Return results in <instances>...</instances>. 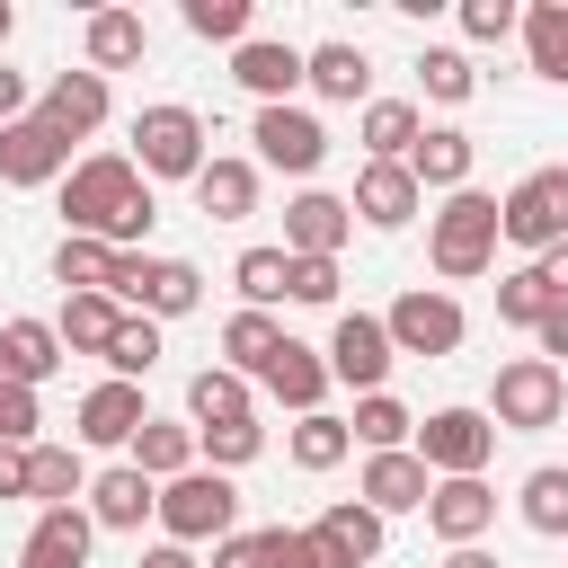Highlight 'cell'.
I'll use <instances>...</instances> for the list:
<instances>
[{
  "mask_svg": "<svg viewBox=\"0 0 568 568\" xmlns=\"http://www.w3.org/2000/svg\"><path fill=\"white\" fill-rule=\"evenodd\" d=\"M62 222L80 231V240H106V248H142L151 240V222H160V204H151V178L133 169V151H89V160H71V178H62Z\"/></svg>",
  "mask_w": 568,
  "mask_h": 568,
  "instance_id": "obj_1",
  "label": "cell"
},
{
  "mask_svg": "<svg viewBox=\"0 0 568 568\" xmlns=\"http://www.w3.org/2000/svg\"><path fill=\"white\" fill-rule=\"evenodd\" d=\"M497 240H506V222H497V195H479V186H462V195H444V204L426 213V266H435L444 284L488 275V266H497Z\"/></svg>",
  "mask_w": 568,
  "mask_h": 568,
  "instance_id": "obj_2",
  "label": "cell"
},
{
  "mask_svg": "<svg viewBox=\"0 0 568 568\" xmlns=\"http://www.w3.org/2000/svg\"><path fill=\"white\" fill-rule=\"evenodd\" d=\"M488 417H497V435H541V426H559V417H568V373H559L550 355H506L497 382H488Z\"/></svg>",
  "mask_w": 568,
  "mask_h": 568,
  "instance_id": "obj_3",
  "label": "cell"
},
{
  "mask_svg": "<svg viewBox=\"0 0 568 568\" xmlns=\"http://www.w3.org/2000/svg\"><path fill=\"white\" fill-rule=\"evenodd\" d=\"M240 532V488H231V470H186V479H169L160 488V541H231Z\"/></svg>",
  "mask_w": 568,
  "mask_h": 568,
  "instance_id": "obj_4",
  "label": "cell"
},
{
  "mask_svg": "<svg viewBox=\"0 0 568 568\" xmlns=\"http://www.w3.org/2000/svg\"><path fill=\"white\" fill-rule=\"evenodd\" d=\"M204 160H213V151H204V115H195V106L160 98V106L133 115V169H142V178H186V186H195Z\"/></svg>",
  "mask_w": 568,
  "mask_h": 568,
  "instance_id": "obj_5",
  "label": "cell"
},
{
  "mask_svg": "<svg viewBox=\"0 0 568 568\" xmlns=\"http://www.w3.org/2000/svg\"><path fill=\"white\" fill-rule=\"evenodd\" d=\"M497 222H506V240L515 248H559L568 240V160H541V169H524L506 195H497Z\"/></svg>",
  "mask_w": 568,
  "mask_h": 568,
  "instance_id": "obj_6",
  "label": "cell"
},
{
  "mask_svg": "<svg viewBox=\"0 0 568 568\" xmlns=\"http://www.w3.org/2000/svg\"><path fill=\"white\" fill-rule=\"evenodd\" d=\"M435 479H479L488 470V453H497V417L488 408H435V417H417V444H408Z\"/></svg>",
  "mask_w": 568,
  "mask_h": 568,
  "instance_id": "obj_7",
  "label": "cell"
},
{
  "mask_svg": "<svg viewBox=\"0 0 568 568\" xmlns=\"http://www.w3.org/2000/svg\"><path fill=\"white\" fill-rule=\"evenodd\" d=\"M382 328H390V346L399 355H462V337H470V311L453 302V293H435V284H408L390 311H382Z\"/></svg>",
  "mask_w": 568,
  "mask_h": 568,
  "instance_id": "obj_8",
  "label": "cell"
},
{
  "mask_svg": "<svg viewBox=\"0 0 568 568\" xmlns=\"http://www.w3.org/2000/svg\"><path fill=\"white\" fill-rule=\"evenodd\" d=\"M328 382H346L355 399L364 390H382L390 382V364H399V346H390V328H382V311H337V328H328Z\"/></svg>",
  "mask_w": 568,
  "mask_h": 568,
  "instance_id": "obj_9",
  "label": "cell"
},
{
  "mask_svg": "<svg viewBox=\"0 0 568 568\" xmlns=\"http://www.w3.org/2000/svg\"><path fill=\"white\" fill-rule=\"evenodd\" d=\"M115 302L124 311H142V320H186L195 302H204V275L186 266V257H124V275H115Z\"/></svg>",
  "mask_w": 568,
  "mask_h": 568,
  "instance_id": "obj_10",
  "label": "cell"
},
{
  "mask_svg": "<svg viewBox=\"0 0 568 568\" xmlns=\"http://www.w3.org/2000/svg\"><path fill=\"white\" fill-rule=\"evenodd\" d=\"M248 142H257V169H284V178H311L328 160V124L311 106H257L248 115Z\"/></svg>",
  "mask_w": 568,
  "mask_h": 568,
  "instance_id": "obj_11",
  "label": "cell"
},
{
  "mask_svg": "<svg viewBox=\"0 0 568 568\" xmlns=\"http://www.w3.org/2000/svg\"><path fill=\"white\" fill-rule=\"evenodd\" d=\"M62 178H71V142L44 115L0 124V186H62Z\"/></svg>",
  "mask_w": 568,
  "mask_h": 568,
  "instance_id": "obj_12",
  "label": "cell"
},
{
  "mask_svg": "<svg viewBox=\"0 0 568 568\" xmlns=\"http://www.w3.org/2000/svg\"><path fill=\"white\" fill-rule=\"evenodd\" d=\"M346 204H355V222H373V231H408V222L426 213V186L408 178V160H364Z\"/></svg>",
  "mask_w": 568,
  "mask_h": 568,
  "instance_id": "obj_13",
  "label": "cell"
},
{
  "mask_svg": "<svg viewBox=\"0 0 568 568\" xmlns=\"http://www.w3.org/2000/svg\"><path fill=\"white\" fill-rule=\"evenodd\" d=\"M89 524H98V532H142V524H160V479L133 470V462H106V470L89 479Z\"/></svg>",
  "mask_w": 568,
  "mask_h": 568,
  "instance_id": "obj_14",
  "label": "cell"
},
{
  "mask_svg": "<svg viewBox=\"0 0 568 568\" xmlns=\"http://www.w3.org/2000/svg\"><path fill=\"white\" fill-rule=\"evenodd\" d=\"M36 115H44L62 142H89V133L115 115V89H106L98 71H53V80H44V98H36Z\"/></svg>",
  "mask_w": 568,
  "mask_h": 568,
  "instance_id": "obj_15",
  "label": "cell"
},
{
  "mask_svg": "<svg viewBox=\"0 0 568 568\" xmlns=\"http://www.w3.org/2000/svg\"><path fill=\"white\" fill-rule=\"evenodd\" d=\"M346 231H355V204L328 195V186H302V195L284 204V257H337Z\"/></svg>",
  "mask_w": 568,
  "mask_h": 568,
  "instance_id": "obj_16",
  "label": "cell"
},
{
  "mask_svg": "<svg viewBox=\"0 0 568 568\" xmlns=\"http://www.w3.org/2000/svg\"><path fill=\"white\" fill-rule=\"evenodd\" d=\"M355 497L390 524V515H426V497H435V470L417 462V453H364V479H355Z\"/></svg>",
  "mask_w": 568,
  "mask_h": 568,
  "instance_id": "obj_17",
  "label": "cell"
},
{
  "mask_svg": "<svg viewBox=\"0 0 568 568\" xmlns=\"http://www.w3.org/2000/svg\"><path fill=\"white\" fill-rule=\"evenodd\" d=\"M488 524H497V488H488V479H435V497H426V532H435L444 550H470Z\"/></svg>",
  "mask_w": 568,
  "mask_h": 568,
  "instance_id": "obj_18",
  "label": "cell"
},
{
  "mask_svg": "<svg viewBox=\"0 0 568 568\" xmlns=\"http://www.w3.org/2000/svg\"><path fill=\"white\" fill-rule=\"evenodd\" d=\"M151 53V27H142V9H89L80 18V71H133Z\"/></svg>",
  "mask_w": 568,
  "mask_h": 568,
  "instance_id": "obj_19",
  "label": "cell"
},
{
  "mask_svg": "<svg viewBox=\"0 0 568 568\" xmlns=\"http://www.w3.org/2000/svg\"><path fill=\"white\" fill-rule=\"evenodd\" d=\"M302 89L328 98V106H373V62H364V44H346V36L311 44V53H302Z\"/></svg>",
  "mask_w": 568,
  "mask_h": 568,
  "instance_id": "obj_20",
  "label": "cell"
},
{
  "mask_svg": "<svg viewBox=\"0 0 568 568\" xmlns=\"http://www.w3.org/2000/svg\"><path fill=\"white\" fill-rule=\"evenodd\" d=\"M257 390H266L275 408H293V417H320V399H328V355H320V346H302V337H284V346H275V364L257 373Z\"/></svg>",
  "mask_w": 568,
  "mask_h": 568,
  "instance_id": "obj_21",
  "label": "cell"
},
{
  "mask_svg": "<svg viewBox=\"0 0 568 568\" xmlns=\"http://www.w3.org/2000/svg\"><path fill=\"white\" fill-rule=\"evenodd\" d=\"M142 426H151L142 382H115V373H106V382L80 399V426H71V435H80V444H98V453H115V444H133Z\"/></svg>",
  "mask_w": 568,
  "mask_h": 568,
  "instance_id": "obj_22",
  "label": "cell"
},
{
  "mask_svg": "<svg viewBox=\"0 0 568 568\" xmlns=\"http://www.w3.org/2000/svg\"><path fill=\"white\" fill-rule=\"evenodd\" d=\"M231 80L257 98V106H293V89H302V44H275V36H248L240 53H231Z\"/></svg>",
  "mask_w": 568,
  "mask_h": 568,
  "instance_id": "obj_23",
  "label": "cell"
},
{
  "mask_svg": "<svg viewBox=\"0 0 568 568\" xmlns=\"http://www.w3.org/2000/svg\"><path fill=\"white\" fill-rule=\"evenodd\" d=\"M470 169H479V142H470L462 124H426V133H417V151H408V178H417L426 195H462V186H470Z\"/></svg>",
  "mask_w": 568,
  "mask_h": 568,
  "instance_id": "obj_24",
  "label": "cell"
},
{
  "mask_svg": "<svg viewBox=\"0 0 568 568\" xmlns=\"http://www.w3.org/2000/svg\"><path fill=\"white\" fill-rule=\"evenodd\" d=\"M89 541H98L89 506H44L36 532L18 541V568H89Z\"/></svg>",
  "mask_w": 568,
  "mask_h": 568,
  "instance_id": "obj_25",
  "label": "cell"
},
{
  "mask_svg": "<svg viewBox=\"0 0 568 568\" xmlns=\"http://www.w3.org/2000/svg\"><path fill=\"white\" fill-rule=\"evenodd\" d=\"M62 328L53 320H0V373L9 382H27V390H44L53 373H62Z\"/></svg>",
  "mask_w": 568,
  "mask_h": 568,
  "instance_id": "obj_26",
  "label": "cell"
},
{
  "mask_svg": "<svg viewBox=\"0 0 568 568\" xmlns=\"http://www.w3.org/2000/svg\"><path fill=\"white\" fill-rule=\"evenodd\" d=\"M240 417H257V390H248V373H231V364H204V373L186 382V426L204 435V426H240Z\"/></svg>",
  "mask_w": 568,
  "mask_h": 568,
  "instance_id": "obj_27",
  "label": "cell"
},
{
  "mask_svg": "<svg viewBox=\"0 0 568 568\" xmlns=\"http://www.w3.org/2000/svg\"><path fill=\"white\" fill-rule=\"evenodd\" d=\"M311 532L328 541V559H337V568H373V559H382V515H373L364 497L320 506V524H311Z\"/></svg>",
  "mask_w": 568,
  "mask_h": 568,
  "instance_id": "obj_28",
  "label": "cell"
},
{
  "mask_svg": "<svg viewBox=\"0 0 568 568\" xmlns=\"http://www.w3.org/2000/svg\"><path fill=\"white\" fill-rule=\"evenodd\" d=\"M195 204H204V222H248V213H257V160L213 151L204 178H195Z\"/></svg>",
  "mask_w": 568,
  "mask_h": 568,
  "instance_id": "obj_29",
  "label": "cell"
},
{
  "mask_svg": "<svg viewBox=\"0 0 568 568\" xmlns=\"http://www.w3.org/2000/svg\"><path fill=\"white\" fill-rule=\"evenodd\" d=\"M124 462H133V470H151V479L169 488V479H186L204 453H195V426H186V417H151V426L124 444Z\"/></svg>",
  "mask_w": 568,
  "mask_h": 568,
  "instance_id": "obj_30",
  "label": "cell"
},
{
  "mask_svg": "<svg viewBox=\"0 0 568 568\" xmlns=\"http://www.w3.org/2000/svg\"><path fill=\"white\" fill-rule=\"evenodd\" d=\"M115 275H124V248L62 231V248H53V284H62V293H115Z\"/></svg>",
  "mask_w": 568,
  "mask_h": 568,
  "instance_id": "obj_31",
  "label": "cell"
},
{
  "mask_svg": "<svg viewBox=\"0 0 568 568\" xmlns=\"http://www.w3.org/2000/svg\"><path fill=\"white\" fill-rule=\"evenodd\" d=\"M53 328H62L71 355H106L115 328H124V302H115V293H62V320H53Z\"/></svg>",
  "mask_w": 568,
  "mask_h": 568,
  "instance_id": "obj_32",
  "label": "cell"
},
{
  "mask_svg": "<svg viewBox=\"0 0 568 568\" xmlns=\"http://www.w3.org/2000/svg\"><path fill=\"white\" fill-rule=\"evenodd\" d=\"M417 133H426V115H417L408 98H373V106H364V124H355L364 160H408V151H417Z\"/></svg>",
  "mask_w": 568,
  "mask_h": 568,
  "instance_id": "obj_33",
  "label": "cell"
},
{
  "mask_svg": "<svg viewBox=\"0 0 568 568\" xmlns=\"http://www.w3.org/2000/svg\"><path fill=\"white\" fill-rule=\"evenodd\" d=\"M284 337H293V328H275V311H231V320H222V364L257 382V373L275 364V346H284Z\"/></svg>",
  "mask_w": 568,
  "mask_h": 568,
  "instance_id": "obj_34",
  "label": "cell"
},
{
  "mask_svg": "<svg viewBox=\"0 0 568 568\" xmlns=\"http://www.w3.org/2000/svg\"><path fill=\"white\" fill-rule=\"evenodd\" d=\"M27 470H36V488H27V497H36V515H44V506H80V497H89L80 444H36V453H27Z\"/></svg>",
  "mask_w": 568,
  "mask_h": 568,
  "instance_id": "obj_35",
  "label": "cell"
},
{
  "mask_svg": "<svg viewBox=\"0 0 568 568\" xmlns=\"http://www.w3.org/2000/svg\"><path fill=\"white\" fill-rule=\"evenodd\" d=\"M515 515H524L541 541H568V470H559V462L524 470V488H515Z\"/></svg>",
  "mask_w": 568,
  "mask_h": 568,
  "instance_id": "obj_36",
  "label": "cell"
},
{
  "mask_svg": "<svg viewBox=\"0 0 568 568\" xmlns=\"http://www.w3.org/2000/svg\"><path fill=\"white\" fill-rule=\"evenodd\" d=\"M346 426H355V444H364V453H408V435H417L408 399H390V390H364Z\"/></svg>",
  "mask_w": 568,
  "mask_h": 568,
  "instance_id": "obj_37",
  "label": "cell"
},
{
  "mask_svg": "<svg viewBox=\"0 0 568 568\" xmlns=\"http://www.w3.org/2000/svg\"><path fill=\"white\" fill-rule=\"evenodd\" d=\"M284 444H293V470H337V462L355 453V426L320 408V417H293V435H284Z\"/></svg>",
  "mask_w": 568,
  "mask_h": 568,
  "instance_id": "obj_38",
  "label": "cell"
},
{
  "mask_svg": "<svg viewBox=\"0 0 568 568\" xmlns=\"http://www.w3.org/2000/svg\"><path fill=\"white\" fill-rule=\"evenodd\" d=\"M524 53L541 80H568V0H532L524 9Z\"/></svg>",
  "mask_w": 568,
  "mask_h": 568,
  "instance_id": "obj_39",
  "label": "cell"
},
{
  "mask_svg": "<svg viewBox=\"0 0 568 568\" xmlns=\"http://www.w3.org/2000/svg\"><path fill=\"white\" fill-rule=\"evenodd\" d=\"M417 89H426L435 106H470L479 71H470V53H462V44H426V53H417Z\"/></svg>",
  "mask_w": 568,
  "mask_h": 568,
  "instance_id": "obj_40",
  "label": "cell"
},
{
  "mask_svg": "<svg viewBox=\"0 0 568 568\" xmlns=\"http://www.w3.org/2000/svg\"><path fill=\"white\" fill-rule=\"evenodd\" d=\"M231 284H240V311H266V302H284L293 257H284V248H240V257H231Z\"/></svg>",
  "mask_w": 568,
  "mask_h": 568,
  "instance_id": "obj_41",
  "label": "cell"
},
{
  "mask_svg": "<svg viewBox=\"0 0 568 568\" xmlns=\"http://www.w3.org/2000/svg\"><path fill=\"white\" fill-rule=\"evenodd\" d=\"M178 18H186V36H204V44H231V53H240L257 9H248V0H186Z\"/></svg>",
  "mask_w": 568,
  "mask_h": 568,
  "instance_id": "obj_42",
  "label": "cell"
},
{
  "mask_svg": "<svg viewBox=\"0 0 568 568\" xmlns=\"http://www.w3.org/2000/svg\"><path fill=\"white\" fill-rule=\"evenodd\" d=\"M151 364H160V320L124 311V328H115V346H106V373H115V382H142Z\"/></svg>",
  "mask_w": 568,
  "mask_h": 568,
  "instance_id": "obj_43",
  "label": "cell"
},
{
  "mask_svg": "<svg viewBox=\"0 0 568 568\" xmlns=\"http://www.w3.org/2000/svg\"><path fill=\"white\" fill-rule=\"evenodd\" d=\"M195 453H204V470H248V462L266 453V426H257V417H240V426H204Z\"/></svg>",
  "mask_w": 568,
  "mask_h": 568,
  "instance_id": "obj_44",
  "label": "cell"
},
{
  "mask_svg": "<svg viewBox=\"0 0 568 568\" xmlns=\"http://www.w3.org/2000/svg\"><path fill=\"white\" fill-rule=\"evenodd\" d=\"M497 320H506V328H541V320H550V293H541V275H532V266L497 275Z\"/></svg>",
  "mask_w": 568,
  "mask_h": 568,
  "instance_id": "obj_45",
  "label": "cell"
},
{
  "mask_svg": "<svg viewBox=\"0 0 568 568\" xmlns=\"http://www.w3.org/2000/svg\"><path fill=\"white\" fill-rule=\"evenodd\" d=\"M453 18H462V36H470V44H506V36L524 27V9H515V0H462Z\"/></svg>",
  "mask_w": 568,
  "mask_h": 568,
  "instance_id": "obj_46",
  "label": "cell"
},
{
  "mask_svg": "<svg viewBox=\"0 0 568 568\" xmlns=\"http://www.w3.org/2000/svg\"><path fill=\"white\" fill-rule=\"evenodd\" d=\"M36 426H44V399L27 382H0V444H36Z\"/></svg>",
  "mask_w": 568,
  "mask_h": 568,
  "instance_id": "obj_47",
  "label": "cell"
},
{
  "mask_svg": "<svg viewBox=\"0 0 568 568\" xmlns=\"http://www.w3.org/2000/svg\"><path fill=\"white\" fill-rule=\"evenodd\" d=\"M284 302H337V257H293V284H284Z\"/></svg>",
  "mask_w": 568,
  "mask_h": 568,
  "instance_id": "obj_48",
  "label": "cell"
},
{
  "mask_svg": "<svg viewBox=\"0 0 568 568\" xmlns=\"http://www.w3.org/2000/svg\"><path fill=\"white\" fill-rule=\"evenodd\" d=\"M275 568H337V559L311 524H275Z\"/></svg>",
  "mask_w": 568,
  "mask_h": 568,
  "instance_id": "obj_49",
  "label": "cell"
},
{
  "mask_svg": "<svg viewBox=\"0 0 568 568\" xmlns=\"http://www.w3.org/2000/svg\"><path fill=\"white\" fill-rule=\"evenodd\" d=\"M213 568H275V524H266V532H231V541H213Z\"/></svg>",
  "mask_w": 568,
  "mask_h": 568,
  "instance_id": "obj_50",
  "label": "cell"
},
{
  "mask_svg": "<svg viewBox=\"0 0 568 568\" xmlns=\"http://www.w3.org/2000/svg\"><path fill=\"white\" fill-rule=\"evenodd\" d=\"M532 355H550V364L568 373V302H550V320L532 328Z\"/></svg>",
  "mask_w": 568,
  "mask_h": 568,
  "instance_id": "obj_51",
  "label": "cell"
},
{
  "mask_svg": "<svg viewBox=\"0 0 568 568\" xmlns=\"http://www.w3.org/2000/svg\"><path fill=\"white\" fill-rule=\"evenodd\" d=\"M27 453H36V444H0V497H27V488H36Z\"/></svg>",
  "mask_w": 568,
  "mask_h": 568,
  "instance_id": "obj_52",
  "label": "cell"
},
{
  "mask_svg": "<svg viewBox=\"0 0 568 568\" xmlns=\"http://www.w3.org/2000/svg\"><path fill=\"white\" fill-rule=\"evenodd\" d=\"M532 275H541V293H550V302H568V240H559V248H541V257H532Z\"/></svg>",
  "mask_w": 568,
  "mask_h": 568,
  "instance_id": "obj_53",
  "label": "cell"
},
{
  "mask_svg": "<svg viewBox=\"0 0 568 568\" xmlns=\"http://www.w3.org/2000/svg\"><path fill=\"white\" fill-rule=\"evenodd\" d=\"M18 115H36V106H27V71L0 62V124H18Z\"/></svg>",
  "mask_w": 568,
  "mask_h": 568,
  "instance_id": "obj_54",
  "label": "cell"
},
{
  "mask_svg": "<svg viewBox=\"0 0 568 568\" xmlns=\"http://www.w3.org/2000/svg\"><path fill=\"white\" fill-rule=\"evenodd\" d=\"M133 568H204V559H195V550H186V541H151V550H142V559H133Z\"/></svg>",
  "mask_w": 568,
  "mask_h": 568,
  "instance_id": "obj_55",
  "label": "cell"
},
{
  "mask_svg": "<svg viewBox=\"0 0 568 568\" xmlns=\"http://www.w3.org/2000/svg\"><path fill=\"white\" fill-rule=\"evenodd\" d=\"M444 568H506V559H497V550H479V541H470V550H444Z\"/></svg>",
  "mask_w": 568,
  "mask_h": 568,
  "instance_id": "obj_56",
  "label": "cell"
},
{
  "mask_svg": "<svg viewBox=\"0 0 568 568\" xmlns=\"http://www.w3.org/2000/svg\"><path fill=\"white\" fill-rule=\"evenodd\" d=\"M9 36H18V9H9V0H0V53H9Z\"/></svg>",
  "mask_w": 568,
  "mask_h": 568,
  "instance_id": "obj_57",
  "label": "cell"
}]
</instances>
